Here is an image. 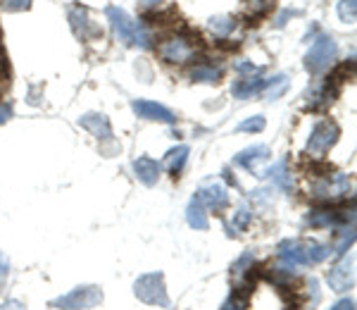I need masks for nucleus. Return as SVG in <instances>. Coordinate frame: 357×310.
Listing matches in <instances>:
<instances>
[{
    "label": "nucleus",
    "mask_w": 357,
    "mask_h": 310,
    "mask_svg": "<svg viewBox=\"0 0 357 310\" xmlns=\"http://www.w3.org/2000/svg\"><path fill=\"white\" fill-rule=\"evenodd\" d=\"M353 222V210H336V208H324V210H312L307 215V225L310 227H336L343 222Z\"/></svg>",
    "instance_id": "f8f14e48"
},
{
    "label": "nucleus",
    "mask_w": 357,
    "mask_h": 310,
    "mask_svg": "<svg viewBox=\"0 0 357 310\" xmlns=\"http://www.w3.org/2000/svg\"><path fill=\"white\" fill-rule=\"evenodd\" d=\"M5 10L10 13H20V10H29L31 8V0H3Z\"/></svg>",
    "instance_id": "c756f323"
},
{
    "label": "nucleus",
    "mask_w": 357,
    "mask_h": 310,
    "mask_svg": "<svg viewBox=\"0 0 357 310\" xmlns=\"http://www.w3.org/2000/svg\"><path fill=\"white\" fill-rule=\"evenodd\" d=\"M134 172H136L138 182H143L146 186H155L160 179V172H162V165L153 158H136L134 160Z\"/></svg>",
    "instance_id": "dca6fc26"
},
{
    "label": "nucleus",
    "mask_w": 357,
    "mask_h": 310,
    "mask_svg": "<svg viewBox=\"0 0 357 310\" xmlns=\"http://www.w3.org/2000/svg\"><path fill=\"white\" fill-rule=\"evenodd\" d=\"M272 3L274 0H248V5L252 8V13H257V15L267 13V10L272 8Z\"/></svg>",
    "instance_id": "7c9ffc66"
},
{
    "label": "nucleus",
    "mask_w": 357,
    "mask_h": 310,
    "mask_svg": "<svg viewBox=\"0 0 357 310\" xmlns=\"http://www.w3.org/2000/svg\"><path fill=\"white\" fill-rule=\"evenodd\" d=\"M236 70H238L241 74H243V72H250V74L260 72V70H257L255 65H252V62H238V65H236Z\"/></svg>",
    "instance_id": "72a5a7b5"
},
{
    "label": "nucleus",
    "mask_w": 357,
    "mask_h": 310,
    "mask_svg": "<svg viewBox=\"0 0 357 310\" xmlns=\"http://www.w3.org/2000/svg\"><path fill=\"white\" fill-rule=\"evenodd\" d=\"M331 310H355V303H353V298H343V301H338Z\"/></svg>",
    "instance_id": "473e14b6"
},
{
    "label": "nucleus",
    "mask_w": 357,
    "mask_h": 310,
    "mask_svg": "<svg viewBox=\"0 0 357 310\" xmlns=\"http://www.w3.org/2000/svg\"><path fill=\"white\" fill-rule=\"evenodd\" d=\"M293 15H301V13H298V10H293V13H291V10H286V13H281V17L276 20V27H284L286 20H289V17H293Z\"/></svg>",
    "instance_id": "e433bc0d"
},
{
    "label": "nucleus",
    "mask_w": 357,
    "mask_h": 310,
    "mask_svg": "<svg viewBox=\"0 0 357 310\" xmlns=\"http://www.w3.org/2000/svg\"><path fill=\"white\" fill-rule=\"evenodd\" d=\"M326 282L333 291H348L355 284V258H343L336 267L329 270L326 274Z\"/></svg>",
    "instance_id": "1a4fd4ad"
},
{
    "label": "nucleus",
    "mask_w": 357,
    "mask_h": 310,
    "mask_svg": "<svg viewBox=\"0 0 357 310\" xmlns=\"http://www.w3.org/2000/svg\"><path fill=\"white\" fill-rule=\"evenodd\" d=\"M338 17L348 24H353L355 17H357V0H341L338 3Z\"/></svg>",
    "instance_id": "b1692460"
},
{
    "label": "nucleus",
    "mask_w": 357,
    "mask_h": 310,
    "mask_svg": "<svg viewBox=\"0 0 357 310\" xmlns=\"http://www.w3.org/2000/svg\"><path fill=\"white\" fill-rule=\"evenodd\" d=\"M186 220L193 229H207V212L203 208V203H200L195 196L186 208Z\"/></svg>",
    "instance_id": "aec40b11"
},
{
    "label": "nucleus",
    "mask_w": 357,
    "mask_h": 310,
    "mask_svg": "<svg viewBox=\"0 0 357 310\" xmlns=\"http://www.w3.org/2000/svg\"><path fill=\"white\" fill-rule=\"evenodd\" d=\"M8 272H10V263L5 253H0V277H8Z\"/></svg>",
    "instance_id": "f704fd0d"
},
{
    "label": "nucleus",
    "mask_w": 357,
    "mask_h": 310,
    "mask_svg": "<svg viewBox=\"0 0 357 310\" xmlns=\"http://www.w3.org/2000/svg\"><path fill=\"white\" fill-rule=\"evenodd\" d=\"M79 124L84 129H89L91 134L96 136L98 141H107L112 136V127H110V119L100 112H86L79 117Z\"/></svg>",
    "instance_id": "ddd939ff"
},
{
    "label": "nucleus",
    "mask_w": 357,
    "mask_h": 310,
    "mask_svg": "<svg viewBox=\"0 0 357 310\" xmlns=\"http://www.w3.org/2000/svg\"><path fill=\"white\" fill-rule=\"evenodd\" d=\"M264 160H269V148L260 143V146H250V148H245V151H241L234 158V163L248 172H257V168H260Z\"/></svg>",
    "instance_id": "4468645a"
},
{
    "label": "nucleus",
    "mask_w": 357,
    "mask_h": 310,
    "mask_svg": "<svg viewBox=\"0 0 357 310\" xmlns=\"http://www.w3.org/2000/svg\"><path fill=\"white\" fill-rule=\"evenodd\" d=\"M134 294L138 296V301L148 303V306H160V308H169V296H167V286H165V274L162 272H148L141 274L134 284Z\"/></svg>",
    "instance_id": "7ed1b4c3"
},
{
    "label": "nucleus",
    "mask_w": 357,
    "mask_h": 310,
    "mask_svg": "<svg viewBox=\"0 0 357 310\" xmlns=\"http://www.w3.org/2000/svg\"><path fill=\"white\" fill-rule=\"evenodd\" d=\"M252 260H255V256H252V251H245V253L234 263V274H243L245 270L252 265Z\"/></svg>",
    "instance_id": "cd10ccee"
},
{
    "label": "nucleus",
    "mask_w": 357,
    "mask_h": 310,
    "mask_svg": "<svg viewBox=\"0 0 357 310\" xmlns=\"http://www.w3.org/2000/svg\"><path fill=\"white\" fill-rule=\"evenodd\" d=\"M105 15L112 24L114 36H117L124 45H138V48H151L153 45L151 34H148L141 24H136V22L131 20L122 8H114V5H110V8L105 10Z\"/></svg>",
    "instance_id": "f03ea898"
},
{
    "label": "nucleus",
    "mask_w": 357,
    "mask_h": 310,
    "mask_svg": "<svg viewBox=\"0 0 357 310\" xmlns=\"http://www.w3.org/2000/svg\"><path fill=\"white\" fill-rule=\"evenodd\" d=\"M98 303H102V291L93 284H84V286L72 289L65 296L55 298L50 306L57 310H89V308H96Z\"/></svg>",
    "instance_id": "20e7f679"
},
{
    "label": "nucleus",
    "mask_w": 357,
    "mask_h": 310,
    "mask_svg": "<svg viewBox=\"0 0 357 310\" xmlns=\"http://www.w3.org/2000/svg\"><path fill=\"white\" fill-rule=\"evenodd\" d=\"M143 5H148V8H151V5H158V3H162V0H141Z\"/></svg>",
    "instance_id": "4c0bfd02"
},
{
    "label": "nucleus",
    "mask_w": 357,
    "mask_h": 310,
    "mask_svg": "<svg viewBox=\"0 0 357 310\" xmlns=\"http://www.w3.org/2000/svg\"><path fill=\"white\" fill-rule=\"evenodd\" d=\"M0 310H26V306L20 301H15V298H10V301L0 303Z\"/></svg>",
    "instance_id": "2f4dec72"
},
{
    "label": "nucleus",
    "mask_w": 357,
    "mask_h": 310,
    "mask_svg": "<svg viewBox=\"0 0 357 310\" xmlns=\"http://www.w3.org/2000/svg\"><path fill=\"white\" fill-rule=\"evenodd\" d=\"M222 70L220 67H212V65H198L191 70V79L193 82H203V84H215L220 82Z\"/></svg>",
    "instance_id": "4be33fe9"
},
{
    "label": "nucleus",
    "mask_w": 357,
    "mask_h": 310,
    "mask_svg": "<svg viewBox=\"0 0 357 310\" xmlns=\"http://www.w3.org/2000/svg\"><path fill=\"white\" fill-rule=\"evenodd\" d=\"M193 53H195L193 43H188L186 38H181V36H172L160 45V57H162L165 62H174V65L188 62L193 57Z\"/></svg>",
    "instance_id": "6e6552de"
},
{
    "label": "nucleus",
    "mask_w": 357,
    "mask_h": 310,
    "mask_svg": "<svg viewBox=\"0 0 357 310\" xmlns=\"http://www.w3.org/2000/svg\"><path fill=\"white\" fill-rule=\"evenodd\" d=\"M195 198L203 203V208H210L215 212H222L229 205V191L222 186V184H210V186L198 189Z\"/></svg>",
    "instance_id": "9b49d317"
},
{
    "label": "nucleus",
    "mask_w": 357,
    "mask_h": 310,
    "mask_svg": "<svg viewBox=\"0 0 357 310\" xmlns=\"http://www.w3.org/2000/svg\"><path fill=\"white\" fill-rule=\"evenodd\" d=\"M336 41L331 36H319L312 43V48L307 50V55H305V70L312 74H321L324 70H329V65L336 60Z\"/></svg>",
    "instance_id": "39448f33"
},
{
    "label": "nucleus",
    "mask_w": 357,
    "mask_h": 310,
    "mask_svg": "<svg viewBox=\"0 0 357 310\" xmlns=\"http://www.w3.org/2000/svg\"><path fill=\"white\" fill-rule=\"evenodd\" d=\"M353 241H355V232H353V227H350V229H345V232L341 234V239H338L336 253H345V251L353 246Z\"/></svg>",
    "instance_id": "c85d7f7f"
},
{
    "label": "nucleus",
    "mask_w": 357,
    "mask_h": 310,
    "mask_svg": "<svg viewBox=\"0 0 357 310\" xmlns=\"http://www.w3.org/2000/svg\"><path fill=\"white\" fill-rule=\"evenodd\" d=\"M289 86H291V77H289V74H276L274 79H269V82L264 84V98H267V101L281 98V96L289 91Z\"/></svg>",
    "instance_id": "6ab92c4d"
},
{
    "label": "nucleus",
    "mask_w": 357,
    "mask_h": 310,
    "mask_svg": "<svg viewBox=\"0 0 357 310\" xmlns=\"http://www.w3.org/2000/svg\"><path fill=\"white\" fill-rule=\"evenodd\" d=\"M131 110L141 119H153V122H165V124L176 122V115L172 112L169 108L160 105V103H153V101H134L131 103Z\"/></svg>",
    "instance_id": "9d476101"
},
{
    "label": "nucleus",
    "mask_w": 357,
    "mask_h": 310,
    "mask_svg": "<svg viewBox=\"0 0 357 310\" xmlns=\"http://www.w3.org/2000/svg\"><path fill=\"white\" fill-rule=\"evenodd\" d=\"M207 27H210V31L217 34V36H229L236 29V20L234 17L220 15V17H212V20L207 22Z\"/></svg>",
    "instance_id": "5701e85b"
},
{
    "label": "nucleus",
    "mask_w": 357,
    "mask_h": 310,
    "mask_svg": "<svg viewBox=\"0 0 357 310\" xmlns=\"http://www.w3.org/2000/svg\"><path fill=\"white\" fill-rule=\"evenodd\" d=\"M262 89H264V79H260V72H255V74H250V77H241L238 82L231 86V94H234V98L248 101L260 94Z\"/></svg>",
    "instance_id": "f3484780"
},
{
    "label": "nucleus",
    "mask_w": 357,
    "mask_h": 310,
    "mask_svg": "<svg viewBox=\"0 0 357 310\" xmlns=\"http://www.w3.org/2000/svg\"><path fill=\"white\" fill-rule=\"evenodd\" d=\"M338 136H341V129H338V124L331 122V119H324V122L317 124V127L312 129V134H310L307 153L324 155L333 146V143L338 141Z\"/></svg>",
    "instance_id": "0eeeda50"
},
{
    "label": "nucleus",
    "mask_w": 357,
    "mask_h": 310,
    "mask_svg": "<svg viewBox=\"0 0 357 310\" xmlns=\"http://www.w3.org/2000/svg\"><path fill=\"white\" fill-rule=\"evenodd\" d=\"M186 160H188V146H176V148H172L169 153H167V170L172 172V175H178L181 172V168L186 165Z\"/></svg>",
    "instance_id": "412c9836"
},
{
    "label": "nucleus",
    "mask_w": 357,
    "mask_h": 310,
    "mask_svg": "<svg viewBox=\"0 0 357 310\" xmlns=\"http://www.w3.org/2000/svg\"><path fill=\"white\" fill-rule=\"evenodd\" d=\"M350 191V179L341 172L336 175H321V179L312 186V198L317 200H338Z\"/></svg>",
    "instance_id": "423d86ee"
},
{
    "label": "nucleus",
    "mask_w": 357,
    "mask_h": 310,
    "mask_svg": "<svg viewBox=\"0 0 357 310\" xmlns=\"http://www.w3.org/2000/svg\"><path fill=\"white\" fill-rule=\"evenodd\" d=\"M69 24H72V31L77 34L82 41L84 38H91V36H98V34H100V29L89 20V13H86L84 8L69 10Z\"/></svg>",
    "instance_id": "2eb2a0df"
},
{
    "label": "nucleus",
    "mask_w": 357,
    "mask_h": 310,
    "mask_svg": "<svg viewBox=\"0 0 357 310\" xmlns=\"http://www.w3.org/2000/svg\"><path fill=\"white\" fill-rule=\"evenodd\" d=\"M264 117L262 115H255V117H250V119H243V122L236 127V131H252V134H257V131H262L264 129Z\"/></svg>",
    "instance_id": "a878e982"
},
{
    "label": "nucleus",
    "mask_w": 357,
    "mask_h": 310,
    "mask_svg": "<svg viewBox=\"0 0 357 310\" xmlns=\"http://www.w3.org/2000/svg\"><path fill=\"white\" fill-rule=\"evenodd\" d=\"M264 175L272 179L276 186L281 189V191H291L293 189V179H291V175H289V163L286 160H279V163H274L272 168H269Z\"/></svg>",
    "instance_id": "a211bd4d"
},
{
    "label": "nucleus",
    "mask_w": 357,
    "mask_h": 310,
    "mask_svg": "<svg viewBox=\"0 0 357 310\" xmlns=\"http://www.w3.org/2000/svg\"><path fill=\"white\" fill-rule=\"evenodd\" d=\"M250 217H252V212L245 210V208H241L238 212H236V215H234V232L231 234L241 232V229H245L248 222H250Z\"/></svg>",
    "instance_id": "bb28decb"
},
{
    "label": "nucleus",
    "mask_w": 357,
    "mask_h": 310,
    "mask_svg": "<svg viewBox=\"0 0 357 310\" xmlns=\"http://www.w3.org/2000/svg\"><path fill=\"white\" fill-rule=\"evenodd\" d=\"M10 117H13V110H10V105H0V124H5Z\"/></svg>",
    "instance_id": "c9c22d12"
},
{
    "label": "nucleus",
    "mask_w": 357,
    "mask_h": 310,
    "mask_svg": "<svg viewBox=\"0 0 357 310\" xmlns=\"http://www.w3.org/2000/svg\"><path fill=\"white\" fill-rule=\"evenodd\" d=\"M248 308V291H234L227 298V303L222 306V310H245Z\"/></svg>",
    "instance_id": "393cba45"
},
{
    "label": "nucleus",
    "mask_w": 357,
    "mask_h": 310,
    "mask_svg": "<svg viewBox=\"0 0 357 310\" xmlns=\"http://www.w3.org/2000/svg\"><path fill=\"white\" fill-rule=\"evenodd\" d=\"M331 249L321 244H303L298 239H289L279 246V258L281 263H286L289 267H298V265H319L329 258Z\"/></svg>",
    "instance_id": "f257e3e1"
}]
</instances>
